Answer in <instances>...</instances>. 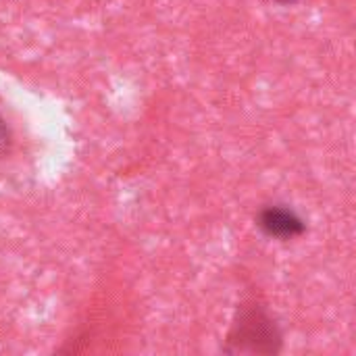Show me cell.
Instances as JSON below:
<instances>
[{
	"mask_svg": "<svg viewBox=\"0 0 356 356\" xmlns=\"http://www.w3.org/2000/svg\"><path fill=\"white\" fill-rule=\"evenodd\" d=\"M8 142H10V131H8V127H6L4 119L0 117V152H4V150H6Z\"/></svg>",
	"mask_w": 356,
	"mask_h": 356,
	"instance_id": "cell-3",
	"label": "cell"
},
{
	"mask_svg": "<svg viewBox=\"0 0 356 356\" xmlns=\"http://www.w3.org/2000/svg\"><path fill=\"white\" fill-rule=\"evenodd\" d=\"M257 227L263 236L280 242L302 238L309 229L307 221L288 204H267L257 213Z\"/></svg>",
	"mask_w": 356,
	"mask_h": 356,
	"instance_id": "cell-2",
	"label": "cell"
},
{
	"mask_svg": "<svg viewBox=\"0 0 356 356\" xmlns=\"http://www.w3.org/2000/svg\"><path fill=\"white\" fill-rule=\"evenodd\" d=\"M273 2H277V4H282V6H292V4H296L298 0H273Z\"/></svg>",
	"mask_w": 356,
	"mask_h": 356,
	"instance_id": "cell-4",
	"label": "cell"
},
{
	"mask_svg": "<svg viewBox=\"0 0 356 356\" xmlns=\"http://www.w3.org/2000/svg\"><path fill=\"white\" fill-rule=\"evenodd\" d=\"M282 350V332L265 307L250 302L236 313L227 334L225 353L229 355H277Z\"/></svg>",
	"mask_w": 356,
	"mask_h": 356,
	"instance_id": "cell-1",
	"label": "cell"
}]
</instances>
